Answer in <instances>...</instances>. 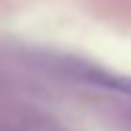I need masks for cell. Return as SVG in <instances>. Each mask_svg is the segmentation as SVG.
<instances>
[{"instance_id":"6da1fadb","label":"cell","mask_w":131,"mask_h":131,"mask_svg":"<svg viewBox=\"0 0 131 131\" xmlns=\"http://www.w3.org/2000/svg\"><path fill=\"white\" fill-rule=\"evenodd\" d=\"M83 78L96 83V86H104V88H112V91L131 96V78H126V75H112V72H104V70H83Z\"/></svg>"}]
</instances>
